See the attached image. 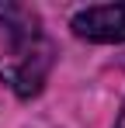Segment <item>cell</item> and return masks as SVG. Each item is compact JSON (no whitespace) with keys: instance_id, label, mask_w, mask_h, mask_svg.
<instances>
[{"instance_id":"3","label":"cell","mask_w":125,"mask_h":128,"mask_svg":"<svg viewBox=\"0 0 125 128\" xmlns=\"http://www.w3.org/2000/svg\"><path fill=\"white\" fill-rule=\"evenodd\" d=\"M38 31H42V21L31 7H24V4H0V42L4 45L31 38Z\"/></svg>"},{"instance_id":"1","label":"cell","mask_w":125,"mask_h":128,"mask_svg":"<svg viewBox=\"0 0 125 128\" xmlns=\"http://www.w3.org/2000/svg\"><path fill=\"white\" fill-rule=\"evenodd\" d=\"M52 62H56V45L38 31L31 38L4 45V52H0V80L18 97H35L49 80Z\"/></svg>"},{"instance_id":"4","label":"cell","mask_w":125,"mask_h":128,"mask_svg":"<svg viewBox=\"0 0 125 128\" xmlns=\"http://www.w3.org/2000/svg\"><path fill=\"white\" fill-rule=\"evenodd\" d=\"M115 128H125V107H122V114H118V121H115Z\"/></svg>"},{"instance_id":"2","label":"cell","mask_w":125,"mask_h":128,"mask_svg":"<svg viewBox=\"0 0 125 128\" xmlns=\"http://www.w3.org/2000/svg\"><path fill=\"white\" fill-rule=\"evenodd\" d=\"M73 31L87 42H125V4L87 7L73 18Z\"/></svg>"}]
</instances>
